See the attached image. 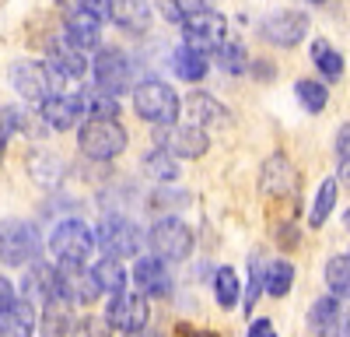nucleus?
<instances>
[{"instance_id": "c9c22d12", "label": "nucleus", "mask_w": 350, "mask_h": 337, "mask_svg": "<svg viewBox=\"0 0 350 337\" xmlns=\"http://www.w3.org/2000/svg\"><path fill=\"white\" fill-rule=\"evenodd\" d=\"M25 127H28L25 109H18V105H4V109H0V158H4L8 140H11L14 134H21Z\"/></svg>"}, {"instance_id": "ddd939ff", "label": "nucleus", "mask_w": 350, "mask_h": 337, "mask_svg": "<svg viewBox=\"0 0 350 337\" xmlns=\"http://www.w3.org/2000/svg\"><path fill=\"white\" fill-rule=\"evenodd\" d=\"M308 330L312 334H336V337H350V305L340 295H323L319 302H312L308 309Z\"/></svg>"}, {"instance_id": "4be33fe9", "label": "nucleus", "mask_w": 350, "mask_h": 337, "mask_svg": "<svg viewBox=\"0 0 350 337\" xmlns=\"http://www.w3.org/2000/svg\"><path fill=\"white\" fill-rule=\"evenodd\" d=\"M186 112H189V120L200 123L203 130H207V127H228V123H231L228 109H224L214 95H207V92H193V95L186 99Z\"/></svg>"}, {"instance_id": "e433bc0d", "label": "nucleus", "mask_w": 350, "mask_h": 337, "mask_svg": "<svg viewBox=\"0 0 350 337\" xmlns=\"http://www.w3.org/2000/svg\"><path fill=\"white\" fill-rule=\"evenodd\" d=\"M158 8H161V14H165L168 21L179 25L183 18H189V14H196V11H211L214 0H161Z\"/></svg>"}, {"instance_id": "79ce46f5", "label": "nucleus", "mask_w": 350, "mask_h": 337, "mask_svg": "<svg viewBox=\"0 0 350 337\" xmlns=\"http://www.w3.org/2000/svg\"><path fill=\"white\" fill-rule=\"evenodd\" d=\"M249 334H252V337H270V334H273V323H270V320H256V323L249 327Z\"/></svg>"}, {"instance_id": "f704fd0d", "label": "nucleus", "mask_w": 350, "mask_h": 337, "mask_svg": "<svg viewBox=\"0 0 350 337\" xmlns=\"http://www.w3.org/2000/svg\"><path fill=\"white\" fill-rule=\"evenodd\" d=\"M214 56H217V67H221L224 74H245V71H249V56H245V46H242V42L224 39V42L214 49Z\"/></svg>"}, {"instance_id": "c756f323", "label": "nucleus", "mask_w": 350, "mask_h": 337, "mask_svg": "<svg viewBox=\"0 0 350 337\" xmlns=\"http://www.w3.org/2000/svg\"><path fill=\"white\" fill-rule=\"evenodd\" d=\"M312 64L319 67V74H323L326 81H340L343 77V56L326 39H315L312 42Z\"/></svg>"}, {"instance_id": "7c9ffc66", "label": "nucleus", "mask_w": 350, "mask_h": 337, "mask_svg": "<svg viewBox=\"0 0 350 337\" xmlns=\"http://www.w3.org/2000/svg\"><path fill=\"white\" fill-rule=\"evenodd\" d=\"M239 295H242V285H239L235 267H217V274H214V299H217V305L221 309H235Z\"/></svg>"}, {"instance_id": "412c9836", "label": "nucleus", "mask_w": 350, "mask_h": 337, "mask_svg": "<svg viewBox=\"0 0 350 337\" xmlns=\"http://www.w3.org/2000/svg\"><path fill=\"white\" fill-rule=\"evenodd\" d=\"M109 18L130 36H144L151 28V4L148 0H112Z\"/></svg>"}, {"instance_id": "5701e85b", "label": "nucleus", "mask_w": 350, "mask_h": 337, "mask_svg": "<svg viewBox=\"0 0 350 337\" xmlns=\"http://www.w3.org/2000/svg\"><path fill=\"white\" fill-rule=\"evenodd\" d=\"M295 165L287 162V155H270L267 162H262V176H259V190L262 193H270V197H277V193H287L291 186H295Z\"/></svg>"}, {"instance_id": "393cba45", "label": "nucleus", "mask_w": 350, "mask_h": 337, "mask_svg": "<svg viewBox=\"0 0 350 337\" xmlns=\"http://www.w3.org/2000/svg\"><path fill=\"white\" fill-rule=\"evenodd\" d=\"M172 67H175V74H179V81H203L207 77V71H211V60H207V53H200V49H193V46H179L172 53Z\"/></svg>"}, {"instance_id": "c85d7f7f", "label": "nucleus", "mask_w": 350, "mask_h": 337, "mask_svg": "<svg viewBox=\"0 0 350 337\" xmlns=\"http://www.w3.org/2000/svg\"><path fill=\"white\" fill-rule=\"evenodd\" d=\"M92 274H95V281L102 285V292H109V295H112V292H123L126 281H130L123 260H120V257H105V253H102V260L92 267Z\"/></svg>"}, {"instance_id": "f8f14e48", "label": "nucleus", "mask_w": 350, "mask_h": 337, "mask_svg": "<svg viewBox=\"0 0 350 337\" xmlns=\"http://www.w3.org/2000/svg\"><path fill=\"white\" fill-rule=\"evenodd\" d=\"M179 28H183V42L193 46V49H200V53H214V49L224 42V32H228L224 14H217L214 8L183 18Z\"/></svg>"}, {"instance_id": "58836bf2", "label": "nucleus", "mask_w": 350, "mask_h": 337, "mask_svg": "<svg viewBox=\"0 0 350 337\" xmlns=\"http://www.w3.org/2000/svg\"><path fill=\"white\" fill-rule=\"evenodd\" d=\"M60 8H81V11H92L98 18H109L112 11V0H56Z\"/></svg>"}, {"instance_id": "c03bdc74", "label": "nucleus", "mask_w": 350, "mask_h": 337, "mask_svg": "<svg viewBox=\"0 0 350 337\" xmlns=\"http://www.w3.org/2000/svg\"><path fill=\"white\" fill-rule=\"evenodd\" d=\"M312 4H326V0H312Z\"/></svg>"}, {"instance_id": "6e6552de", "label": "nucleus", "mask_w": 350, "mask_h": 337, "mask_svg": "<svg viewBox=\"0 0 350 337\" xmlns=\"http://www.w3.org/2000/svg\"><path fill=\"white\" fill-rule=\"evenodd\" d=\"M98 295H102V285L95 281L92 267L60 260V267H56V299L64 305H92Z\"/></svg>"}, {"instance_id": "39448f33", "label": "nucleus", "mask_w": 350, "mask_h": 337, "mask_svg": "<svg viewBox=\"0 0 350 337\" xmlns=\"http://www.w3.org/2000/svg\"><path fill=\"white\" fill-rule=\"evenodd\" d=\"M151 305L144 292H112V299L105 302V327L116 334H140L148 327Z\"/></svg>"}, {"instance_id": "7ed1b4c3", "label": "nucleus", "mask_w": 350, "mask_h": 337, "mask_svg": "<svg viewBox=\"0 0 350 337\" xmlns=\"http://www.w3.org/2000/svg\"><path fill=\"white\" fill-rule=\"evenodd\" d=\"M133 109L144 123L151 127H165V123H175L183 112V102L175 95L172 84L165 81H140L133 88Z\"/></svg>"}, {"instance_id": "423d86ee", "label": "nucleus", "mask_w": 350, "mask_h": 337, "mask_svg": "<svg viewBox=\"0 0 350 337\" xmlns=\"http://www.w3.org/2000/svg\"><path fill=\"white\" fill-rule=\"evenodd\" d=\"M49 253L56 260L88 264V257L95 253V232L88 229L81 218H64L49 236Z\"/></svg>"}, {"instance_id": "1a4fd4ad", "label": "nucleus", "mask_w": 350, "mask_h": 337, "mask_svg": "<svg viewBox=\"0 0 350 337\" xmlns=\"http://www.w3.org/2000/svg\"><path fill=\"white\" fill-rule=\"evenodd\" d=\"M53 77H60L49 64H42V60H14L11 67H8V81H11V88L21 95V99H28V102H42V99H49L53 92H56V81Z\"/></svg>"}, {"instance_id": "4468645a", "label": "nucleus", "mask_w": 350, "mask_h": 337, "mask_svg": "<svg viewBox=\"0 0 350 337\" xmlns=\"http://www.w3.org/2000/svg\"><path fill=\"white\" fill-rule=\"evenodd\" d=\"M259 36L267 39L270 46L295 49V46L308 36V18H305L301 11H273L267 21H262Z\"/></svg>"}, {"instance_id": "4c0bfd02", "label": "nucleus", "mask_w": 350, "mask_h": 337, "mask_svg": "<svg viewBox=\"0 0 350 337\" xmlns=\"http://www.w3.org/2000/svg\"><path fill=\"white\" fill-rule=\"evenodd\" d=\"M259 292H262V271H259V253L252 257V264H249V292H245V316L252 313V305H256V299H259Z\"/></svg>"}, {"instance_id": "a19ab883", "label": "nucleus", "mask_w": 350, "mask_h": 337, "mask_svg": "<svg viewBox=\"0 0 350 337\" xmlns=\"http://www.w3.org/2000/svg\"><path fill=\"white\" fill-rule=\"evenodd\" d=\"M11 302H18V292H14V285L8 277H0V309L11 305Z\"/></svg>"}, {"instance_id": "2f4dec72", "label": "nucleus", "mask_w": 350, "mask_h": 337, "mask_svg": "<svg viewBox=\"0 0 350 337\" xmlns=\"http://www.w3.org/2000/svg\"><path fill=\"white\" fill-rule=\"evenodd\" d=\"M295 95H298L301 109H308V112H323V109H326V99H329V88H326L323 81L298 77V81H295Z\"/></svg>"}, {"instance_id": "20e7f679", "label": "nucleus", "mask_w": 350, "mask_h": 337, "mask_svg": "<svg viewBox=\"0 0 350 337\" xmlns=\"http://www.w3.org/2000/svg\"><path fill=\"white\" fill-rule=\"evenodd\" d=\"M148 246H151L154 257H161L165 264H175V260H186L193 253V232H189V225L183 218L161 214L151 225V232H148Z\"/></svg>"}, {"instance_id": "6ab92c4d", "label": "nucleus", "mask_w": 350, "mask_h": 337, "mask_svg": "<svg viewBox=\"0 0 350 337\" xmlns=\"http://www.w3.org/2000/svg\"><path fill=\"white\" fill-rule=\"evenodd\" d=\"M46 64L60 77H67V81H81L88 74V56L67 39H53L46 46Z\"/></svg>"}, {"instance_id": "473e14b6", "label": "nucleus", "mask_w": 350, "mask_h": 337, "mask_svg": "<svg viewBox=\"0 0 350 337\" xmlns=\"http://www.w3.org/2000/svg\"><path fill=\"white\" fill-rule=\"evenodd\" d=\"M336 179H323L319 183V193H315V204H312V229H323V225L329 221L333 208H336Z\"/></svg>"}, {"instance_id": "f3484780", "label": "nucleus", "mask_w": 350, "mask_h": 337, "mask_svg": "<svg viewBox=\"0 0 350 337\" xmlns=\"http://www.w3.org/2000/svg\"><path fill=\"white\" fill-rule=\"evenodd\" d=\"M133 288L137 292H144L148 299H165V295H172V274H168V267H165V260L161 257H140L137 264H133Z\"/></svg>"}, {"instance_id": "a211bd4d", "label": "nucleus", "mask_w": 350, "mask_h": 337, "mask_svg": "<svg viewBox=\"0 0 350 337\" xmlns=\"http://www.w3.org/2000/svg\"><path fill=\"white\" fill-rule=\"evenodd\" d=\"M39 112H42V123L46 127H53V130H74L84 120V102H81V95H60V92H53L49 99L39 102Z\"/></svg>"}, {"instance_id": "ea45409f", "label": "nucleus", "mask_w": 350, "mask_h": 337, "mask_svg": "<svg viewBox=\"0 0 350 337\" xmlns=\"http://www.w3.org/2000/svg\"><path fill=\"white\" fill-rule=\"evenodd\" d=\"M336 162H350V123H343L336 130Z\"/></svg>"}, {"instance_id": "b1692460", "label": "nucleus", "mask_w": 350, "mask_h": 337, "mask_svg": "<svg viewBox=\"0 0 350 337\" xmlns=\"http://www.w3.org/2000/svg\"><path fill=\"white\" fill-rule=\"evenodd\" d=\"M0 334H36V305L25 295H18V302L0 309Z\"/></svg>"}, {"instance_id": "37998d69", "label": "nucleus", "mask_w": 350, "mask_h": 337, "mask_svg": "<svg viewBox=\"0 0 350 337\" xmlns=\"http://www.w3.org/2000/svg\"><path fill=\"white\" fill-rule=\"evenodd\" d=\"M343 225H347V229H350V211H347V214H343Z\"/></svg>"}, {"instance_id": "72a5a7b5", "label": "nucleus", "mask_w": 350, "mask_h": 337, "mask_svg": "<svg viewBox=\"0 0 350 337\" xmlns=\"http://www.w3.org/2000/svg\"><path fill=\"white\" fill-rule=\"evenodd\" d=\"M326 288L340 299H350V253L343 257H329L326 264Z\"/></svg>"}, {"instance_id": "dca6fc26", "label": "nucleus", "mask_w": 350, "mask_h": 337, "mask_svg": "<svg viewBox=\"0 0 350 337\" xmlns=\"http://www.w3.org/2000/svg\"><path fill=\"white\" fill-rule=\"evenodd\" d=\"M21 295L32 302L36 309H53V305H64L56 299V267L32 260L28 264V274L21 277Z\"/></svg>"}, {"instance_id": "0eeeda50", "label": "nucleus", "mask_w": 350, "mask_h": 337, "mask_svg": "<svg viewBox=\"0 0 350 337\" xmlns=\"http://www.w3.org/2000/svg\"><path fill=\"white\" fill-rule=\"evenodd\" d=\"M95 246L105 253V257H120V260H133L140 253V229L123 218V214H105L98 221L95 232Z\"/></svg>"}, {"instance_id": "f257e3e1", "label": "nucleus", "mask_w": 350, "mask_h": 337, "mask_svg": "<svg viewBox=\"0 0 350 337\" xmlns=\"http://www.w3.org/2000/svg\"><path fill=\"white\" fill-rule=\"evenodd\" d=\"M77 148L95 162H112L126 151V127L116 116H92L77 130Z\"/></svg>"}, {"instance_id": "bb28decb", "label": "nucleus", "mask_w": 350, "mask_h": 337, "mask_svg": "<svg viewBox=\"0 0 350 337\" xmlns=\"http://www.w3.org/2000/svg\"><path fill=\"white\" fill-rule=\"evenodd\" d=\"M77 95L84 102V116H120V99L98 84H84Z\"/></svg>"}, {"instance_id": "f03ea898", "label": "nucleus", "mask_w": 350, "mask_h": 337, "mask_svg": "<svg viewBox=\"0 0 350 337\" xmlns=\"http://www.w3.org/2000/svg\"><path fill=\"white\" fill-rule=\"evenodd\" d=\"M42 257V236L32 221L4 218L0 221V264L4 267H28Z\"/></svg>"}, {"instance_id": "9d476101", "label": "nucleus", "mask_w": 350, "mask_h": 337, "mask_svg": "<svg viewBox=\"0 0 350 337\" xmlns=\"http://www.w3.org/2000/svg\"><path fill=\"white\" fill-rule=\"evenodd\" d=\"M154 145H161L165 151H172L175 158H203L211 148V137L200 123H165V127H154Z\"/></svg>"}, {"instance_id": "aec40b11", "label": "nucleus", "mask_w": 350, "mask_h": 337, "mask_svg": "<svg viewBox=\"0 0 350 337\" xmlns=\"http://www.w3.org/2000/svg\"><path fill=\"white\" fill-rule=\"evenodd\" d=\"M64 173H67V165H64V158L56 151L36 148L32 155H28V176H32L42 190H56L64 183Z\"/></svg>"}, {"instance_id": "2eb2a0df", "label": "nucleus", "mask_w": 350, "mask_h": 337, "mask_svg": "<svg viewBox=\"0 0 350 337\" xmlns=\"http://www.w3.org/2000/svg\"><path fill=\"white\" fill-rule=\"evenodd\" d=\"M102 25L105 18L81 11V8H64V39L74 42L81 53H92L102 46Z\"/></svg>"}, {"instance_id": "a878e982", "label": "nucleus", "mask_w": 350, "mask_h": 337, "mask_svg": "<svg viewBox=\"0 0 350 337\" xmlns=\"http://www.w3.org/2000/svg\"><path fill=\"white\" fill-rule=\"evenodd\" d=\"M144 173H148L151 179L158 183H172V179H179V158H175L172 151H165L161 145H154L148 155H144Z\"/></svg>"}, {"instance_id": "9b49d317", "label": "nucleus", "mask_w": 350, "mask_h": 337, "mask_svg": "<svg viewBox=\"0 0 350 337\" xmlns=\"http://www.w3.org/2000/svg\"><path fill=\"white\" fill-rule=\"evenodd\" d=\"M92 74H95L98 88H105L112 95L133 92V64H130V56L123 49H116V46H98Z\"/></svg>"}, {"instance_id": "cd10ccee", "label": "nucleus", "mask_w": 350, "mask_h": 337, "mask_svg": "<svg viewBox=\"0 0 350 337\" xmlns=\"http://www.w3.org/2000/svg\"><path fill=\"white\" fill-rule=\"evenodd\" d=\"M291 285H295V267H291V260H270L262 267V292L267 295L284 299L291 292Z\"/></svg>"}]
</instances>
